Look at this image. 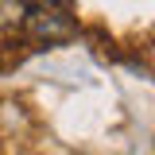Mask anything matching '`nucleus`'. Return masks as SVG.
<instances>
[{"mask_svg":"<svg viewBox=\"0 0 155 155\" xmlns=\"http://www.w3.org/2000/svg\"><path fill=\"white\" fill-rule=\"evenodd\" d=\"M23 8H27V0H0V27L23 23Z\"/></svg>","mask_w":155,"mask_h":155,"instance_id":"2","label":"nucleus"},{"mask_svg":"<svg viewBox=\"0 0 155 155\" xmlns=\"http://www.w3.org/2000/svg\"><path fill=\"white\" fill-rule=\"evenodd\" d=\"M23 27L39 43H66V39H74L78 19H74V12H70L66 0H27Z\"/></svg>","mask_w":155,"mask_h":155,"instance_id":"1","label":"nucleus"}]
</instances>
